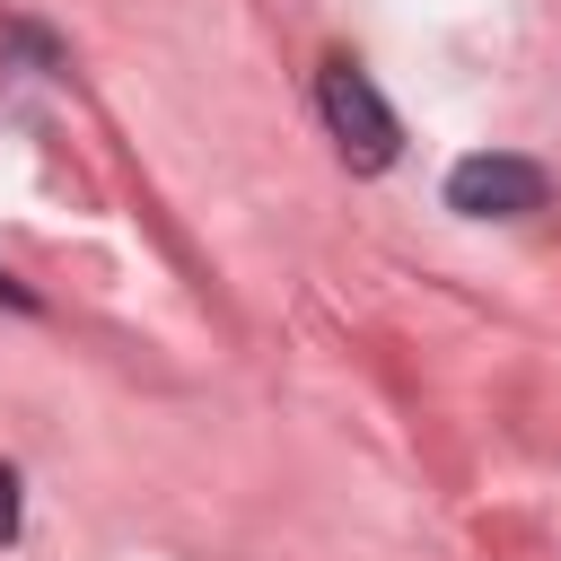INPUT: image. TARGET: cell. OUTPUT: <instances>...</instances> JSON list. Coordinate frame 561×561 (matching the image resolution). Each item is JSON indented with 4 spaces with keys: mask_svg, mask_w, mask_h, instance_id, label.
I'll return each mask as SVG.
<instances>
[{
    "mask_svg": "<svg viewBox=\"0 0 561 561\" xmlns=\"http://www.w3.org/2000/svg\"><path fill=\"white\" fill-rule=\"evenodd\" d=\"M316 105H324V131H333V149H342L359 175L394 167V149H403V123H394V105L377 96V79H368L359 61H324V70H316Z\"/></svg>",
    "mask_w": 561,
    "mask_h": 561,
    "instance_id": "cell-1",
    "label": "cell"
},
{
    "mask_svg": "<svg viewBox=\"0 0 561 561\" xmlns=\"http://www.w3.org/2000/svg\"><path fill=\"white\" fill-rule=\"evenodd\" d=\"M0 298H9V307H26V289H18V280H9V272H0Z\"/></svg>",
    "mask_w": 561,
    "mask_h": 561,
    "instance_id": "cell-3",
    "label": "cell"
},
{
    "mask_svg": "<svg viewBox=\"0 0 561 561\" xmlns=\"http://www.w3.org/2000/svg\"><path fill=\"white\" fill-rule=\"evenodd\" d=\"M447 210H465V219H526V210H543V167L508 158V149H473V158L447 167Z\"/></svg>",
    "mask_w": 561,
    "mask_h": 561,
    "instance_id": "cell-2",
    "label": "cell"
}]
</instances>
